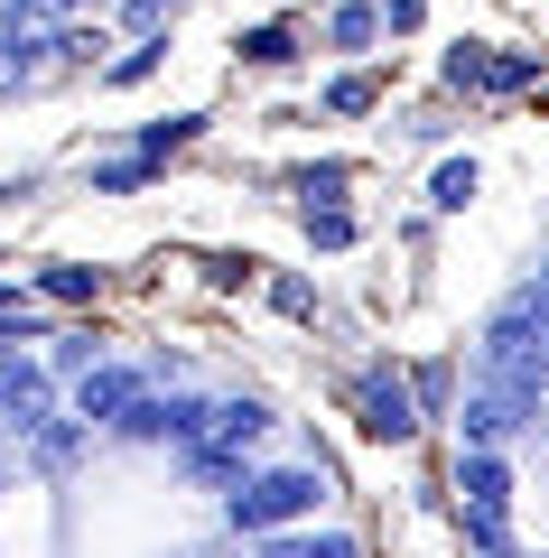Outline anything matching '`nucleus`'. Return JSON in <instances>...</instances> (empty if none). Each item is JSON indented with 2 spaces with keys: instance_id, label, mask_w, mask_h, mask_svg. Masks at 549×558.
<instances>
[{
  "instance_id": "nucleus-1",
  "label": "nucleus",
  "mask_w": 549,
  "mask_h": 558,
  "mask_svg": "<svg viewBox=\"0 0 549 558\" xmlns=\"http://www.w3.org/2000/svg\"><path fill=\"white\" fill-rule=\"evenodd\" d=\"M317 502H326V475H317V465H271V475H242L234 494H224V521H234L242 539H271V531H298Z\"/></svg>"
},
{
  "instance_id": "nucleus-2",
  "label": "nucleus",
  "mask_w": 549,
  "mask_h": 558,
  "mask_svg": "<svg viewBox=\"0 0 549 558\" xmlns=\"http://www.w3.org/2000/svg\"><path fill=\"white\" fill-rule=\"evenodd\" d=\"M345 410H354V428L373 447H410L429 418H419V400H410V381L392 373V363H363V373L345 381Z\"/></svg>"
},
{
  "instance_id": "nucleus-3",
  "label": "nucleus",
  "mask_w": 549,
  "mask_h": 558,
  "mask_svg": "<svg viewBox=\"0 0 549 558\" xmlns=\"http://www.w3.org/2000/svg\"><path fill=\"white\" fill-rule=\"evenodd\" d=\"M140 400H150V381L121 373V363H103V373H84V381H75V418H84V428H121Z\"/></svg>"
},
{
  "instance_id": "nucleus-4",
  "label": "nucleus",
  "mask_w": 549,
  "mask_h": 558,
  "mask_svg": "<svg viewBox=\"0 0 549 558\" xmlns=\"http://www.w3.org/2000/svg\"><path fill=\"white\" fill-rule=\"evenodd\" d=\"M530 75H540V57H485V47L447 57V84H475V94H522Z\"/></svg>"
},
{
  "instance_id": "nucleus-5",
  "label": "nucleus",
  "mask_w": 549,
  "mask_h": 558,
  "mask_svg": "<svg viewBox=\"0 0 549 558\" xmlns=\"http://www.w3.org/2000/svg\"><path fill=\"white\" fill-rule=\"evenodd\" d=\"M0 418H10L20 438L57 418V410H47V373H38V363H0Z\"/></svg>"
},
{
  "instance_id": "nucleus-6",
  "label": "nucleus",
  "mask_w": 549,
  "mask_h": 558,
  "mask_svg": "<svg viewBox=\"0 0 549 558\" xmlns=\"http://www.w3.org/2000/svg\"><path fill=\"white\" fill-rule=\"evenodd\" d=\"M456 494H466V512H503L512 502V465L485 457V447H466V457H456Z\"/></svg>"
},
{
  "instance_id": "nucleus-7",
  "label": "nucleus",
  "mask_w": 549,
  "mask_h": 558,
  "mask_svg": "<svg viewBox=\"0 0 549 558\" xmlns=\"http://www.w3.org/2000/svg\"><path fill=\"white\" fill-rule=\"evenodd\" d=\"M252 558H363V539L354 531H271V539H252Z\"/></svg>"
},
{
  "instance_id": "nucleus-8",
  "label": "nucleus",
  "mask_w": 549,
  "mask_h": 558,
  "mask_svg": "<svg viewBox=\"0 0 549 558\" xmlns=\"http://www.w3.org/2000/svg\"><path fill=\"white\" fill-rule=\"evenodd\" d=\"M38 289H47L57 307H84V299H103V270H75V260H57V270H47Z\"/></svg>"
},
{
  "instance_id": "nucleus-9",
  "label": "nucleus",
  "mask_w": 549,
  "mask_h": 558,
  "mask_svg": "<svg viewBox=\"0 0 549 558\" xmlns=\"http://www.w3.org/2000/svg\"><path fill=\"white\" fill-rule=\"evenodd\" d=\"M326 38H335V47H373V38H382V10H363V0H345V10L326 20Z\"/></svg>"
},
{
  "instance_id": "nucleus-10",
  "label": "nucleus",
  "mask_w": 549,
  "mask_h": 558,
  "mask_svg": "<svg viewBox=\"0 0 549 558\" xmlns=\"http://www.w3.org/2000/svg\"><path fill=\"white\" fill-rule=\"evenodd\" d=\"M466 196H475V159H447V168L429 178V205H438V215H456Z\"/></svg>"
},
{
  "instance_id": "nucleus-11",
  "label": "nucleus",
  "mask_w": 549,
  "mask_h": 558,
  "mask_svg": "<svg viewBox=\"0 0 549 558\" xmlns=\"http://www.w3.org/2000/svg\"><path fill=\"white\" fill-rule=\"evenodd\" d=\"M373 102H382L373 75H335V84H326V112H373Z\"/></svg>"
},
{
  "instance_id": "nucleus-12",
  "label": "nucleus",
  "mask_w": 549,
  "mask_h": 558,
  "mask_svg": "<svg viewBox=\"0 0 549 558\" xmlns=\"http://www.w3.org/2000/svg\"><path fill=\"white\" fill-rule=\"evenodd\" d=\"M242 57H252V65H289V57H298V28H252Z\"/></svg>"
},
{
  "instance_id": "nucleus-13",
  "label": "nucleus",
  "mask_w": 549,
  "mask_h": 558,
  "mask_svg": "<svg viewBox=\"0 0 549 558\" xmlns=\"http://www.w3.org/2000/svg\"><path fill=\"white\" fill-rule=\"evenodd\" d=\"M308 233L335 252V242H354V215H345V205H308Z\"/></svg>"
},
{
  "instance_id": "nucleus-14",
  "label": "nucleus",
  "mask_w": 549,
  "mask_h": 558,
  "mask_svg": "<svg viewBox=\"0 0 549 558\" xmlns=\"http://www.w3.org/2000/svg\"><path fill=\"white\" fill-rule=\"evenodd\" d=\"M271 307H279V317H317V289H308V279H271Z\"/></svg>"
},
{
  "instance_id": "nucleus-15",
  "label": "nucleus",
  "mask_w": 549,
  "mask_h": 558,
  "mask_svg": "<svg viewBox=\"0 0 549 558\" xmlns=\"http://www.w3.org/2000/svg\"><path fill=\"white\" fill-rule=\"evenodd\" d=\"M168 20H177V0H131V28H150V38H158Z\"/></svg>"
},
{
  "instance_id": "nucleus-16",
  "label": "nucleus",
  "mask_w": 549,
  "mask_h": 558,
  "mask_svg": "<svg viewBox=\"0 0 549 558\" xmlns=\"http://www.w3.org/2000/svg\"><path fill=\"white\" fill-rule=\"evenodd\" d=\"M150 65H158V38H150V47H131V57L112 65V84H140V75H150Z\"/></svg>"
}]
</instances>
